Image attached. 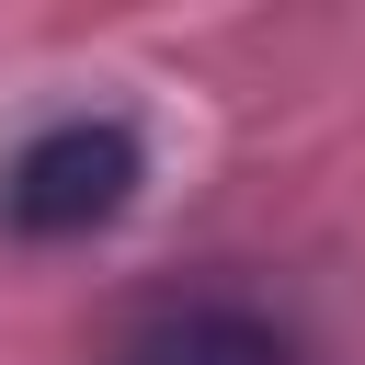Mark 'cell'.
Instances as JSON below:
<instances>
[{
	"label": "cell",
	"instance_id": "7a4b0ae2",
	"mask_svg": "<svg viewBox=\"0 0 365 365\" xmlns=\"http://www.w3.org/2000/svg\"><path fill=\"white\" fill-rule=\"evenodd\" d=\"M103 365H308V331L240 285H182V297H148Z\"/></svg>",
	"mask_w": 365,
	"mask_h": 365
},
{
	"label": "cell",
	"instance_id": "6da1fadb",
	"mask_svg": "<svg viewBox=\"0 0 365 365\" xmlns=\"http://www.w3.org/2000/svg\"><path fill=\"white\" fill-rule=\"evenodd\" d=\"M137 182H148V148L125 114H57L0 160V228L11 240H91L137 205Z\"/></svg>",
	"mask_w": 365,
	"mask_h": 365
}]
</instances>
